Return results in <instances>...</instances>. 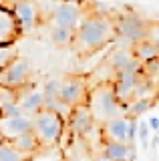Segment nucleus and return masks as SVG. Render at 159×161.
I'll list each match as a JSON object with an SVG mask.
<instances>
[{"instance_id":"1","label":"nucleus","mask_w":159,"mask_h":161,"mask_svg":"<svg viewBox=\"0 0 159 161\" xmlns=\"http://www.w3.org/2000/svg\"><path fill=\"white\" fill-rule=\"evenodd\" d=\"M113 38H115L113 20L107 16H101V14L81 18L79 26L74 28V47L83 54L95 53V50L107 47Z\"/></svg>"},{"instance_id":"2","label":"nucleus","mask_w":159,"mask_h":161,"mask_svg":"<svg viewBox=\"0 0 159 161\" xmlns=\"http://www.w3.org/2000/svg\"><path fill=\"white\" fill-rule=\"evenodd\" d=\"M85 107L89 109V115L95 123H107V121L119 117L123 113V105L117 101V95L113 91L111 83H101L95 89L89 91Z\"/></svg>"},{"instance_id":"3","label":"nucleus","mask_w":159,"mask_h":161,"mask_svg":"<svg viewBox=\"0 0 159 161\" xmlns=\"http://www.w3.org/2000/svg\"><path fill=\"white\" fill-rule=\"evenodd\" d=\"M30 131L38 139L41 147H51V145H54L63 137L64 117L44 107L30 117Z\"/></svg>"},{"instance_id":"4","label":"nucleus","mask_w":159,"mask_h":161,"mask_svg":"<svg viewBox=\"0 0 159 161\" xmlns=\"http://www.w3.org/2000/svg\"><path fill=\"white\" fill-rule=\"evenodd\" d=\"M113 26H115V34L119 38L125 40V42H131V44L147 40L149 34H151L149 22L145 18L137 16V14H123V16H119L113 22Z\"/></svg>"},{"instance_id":"5","label":"nucleus","mask_w":159,"mask_h":161,"mask_svg":"<svg viewBox=\"0 0 159 161\" xmlns=\"http://www.w3.org/2000/svg\"><path fill=\"white\" fill-rule=\"evenodd\" d=\"M30 75H32L30 60L24 58V57H14L8 64H4L0 69V85L20 93V89L24 85H28Z\"/></svg>"},{"instance_id":"6","label":"nucleus","mask_w":159,"mask_h":161,"mask_svg":"<svg viewBox=\"0 0 159 161\" xmlns=\"http://www.w3.org/2000/svg\"><path fill=\"white\" fill-rule=\"evenodd\" d=\"M89 87L87 80L83 77H64L61 79V87H58V101L69 109L83 107L87 103Z\"/></svg>"},{"instance_id":"7","label":"nucleus","mask_w":159,"mask_h":161,"mask_svg":"<svg viewBox=\"0 0 159 161\" xmlns=\"http://www.w3.org/2000/svg\"><path fill=\"white\" fill-rule=\"evenodd\" d=\"M14 20H16L18 28L22 30H30L38 24L41 20V12H38V6L34 0H16L10 8Z\"/></svg>"},{"instance_id":"8","label":"nucleus","mask_w":159,"mask_h":161,"mask_svg":"<svg viewBox=\"0 0 159 161\" xmlns=\"http://www.w3.org/2000/svg\"><path fill=\"white\" fill-rule=\"evenodd\" d=\"M141 77H143V73H133V70H121V73L115 75V80L111 85H113V91L117 95V101L123 105V111H125V105L135 95V87H137Z\"/></svg>"},{"instance_id":"9","label":"nucleus","mask_w":159,"mask_h":161,"mask_svg":"<svg viewBox=\"0 0 159 161\" xmlns=\"http://www.w3.org/2000/svg\"><path fill=\"white\" fill-rule=\"evenodd\" d=\"M103 157L107 161H135L137 159L135 143L105 141V145H103Z\"/></svg>"},{"instance_id":"10","label":"nucleus","mask_w":159,"mask_h":161,"mask_svg":"<svg viewBox=\"0 0 159 161\" xmlns=\"http://www.w3.org/2000/svg\"><path fill=\"white\" fill-rule=\"evenodd\" d=\"M101 135L105 141H123V143H131L129 141V117L119 115V117L107 121L101 125Z\"/></svg>"},{"instance_id":"11","label":"nucleus","mask_w":159,"mask_h":161,"mask_svg":"<svg viewBox=\"0 0 159 161\" xmlns=\"http://www.w3.org/2000/svg\"><path fill=\"white\" fill-rule=\"evenodd\" d=\"M30 131V117L18 115V117H0V137L4 141H12L14 137Z\"/></svg>"},{"instance_id":"12","label":"nucleus","mask_w":159,"mask_h":161,"mask_svg":"<svg viewBox=\"0 0 159 161\" xmlns=\"http://www.w3.org/2000/svg\"><path fill=\"white\" fill-rule=\"evenodd\" d=\"M83 14L81 8L77 4H69V2H61L52 12V20H54V26H64V28H77L79 22H81Z\"/></svg>"},{"instance_id":"13","label":"nucleus","mask_w":159,"mask_h":161,"mask_svg":"<svg viewBox=\"0 0 159 161\" xmlns=\"http://www.w3.org/2000/svg\"><path fill=\"white\" fill-rule=\"evenodd\" d=\"M20 34L16 20L8 8L0 6V44H14V38Z\"/></svg>"},{"instance_id":"14","label":"nucleus","mask_w":159,"mask_h":161,"mask_svg":"<svg viewBox=\"0 0 159 161\" xmlns=\"http://www.w3.org/2000/svg\"><path fill=\"white\" fill-rule=\"evenodd\" d=\"M18 107H20L22 115H28L32 117L34 113H38L41 109H44V99H42V93L38 89H30L26 93H18V99H16Z\"/></svg>"},{"instance_id":"15","label":"nucleus","mask_w":159,"mask_h":161,"mask_svg":"<svg viewBox=\"0 0 159 161\" xmlns=\"http://www.w3.org/2000/svg\"><path fill=\"white\" fill-rule=\"evenodd\" d=\"M10 145L22 155V157H32L34 153H38V151H41V143H38V139L34 137L32 131H26V133L14 137L10 141Z\"/></svg>"},{"instance_id":"16","label":"nucleus","mask_w":159,"mask_h":161,"mask_svg":"<svg viewBox=\"0 0 159 161\" xmlns=\"http://www.w3.org/2000/svg\"><path fill=\"white\" fill-rule=\"evenodd\" d=\"M93 123H95V121L91 119V115H89V109L85 107V105L71 111V129L74 131V133L87 135L89 131L93 129Z\"/></svg>"},{"instance_id":"17","label":"nucleus","mask_w":159,"mask_h":161,"mask_svg":"<svg viewBox=\"0 0 159 161\" xmlns=\"http://www.w3.org/2000/svg\"><path fill=\"white\" fill-rule=\"evenodd\" d=\"M159 54V48H157V42L155 40H141V42H135L131 48V57L139 60V63H149V60H155Z\"/></svg>"},{"instance_id":"18","label":"nucleus","mask_w":159,"mask_h":161,"mask_svg":"<svg viewBox=\"0 0 159 161\" xmlns=\"http://www.w3.org/2000/svg\"><path fill=\"white\" fill-rule=\"evenodd\" d=\"M155 105V99L153 97H139V99H131L129 103L125 105V117H131V119H139L143 113H147L149 109Z\"/></svg>"},{"instance_id":"19","label":"nucleus","mask_w":159,"mask_h":161,"mask_svg":"<svg viewBox=\"0 0 159 161\" xmlns=\"http://www.w3.org/2000/svg\"><path fill=\"white\" fill-rule=\"evenodd\" d=\"M51 40L57 47H67V44L74 42V30L73 28H64V26H54L51 30Z\"/></svg>"},{"instance_id":"20","label":"nucleus","mask_w":159,"mask_h":161,"mask_svg":"<svg viewBox=\"0 0 159 161\" xmlns=\"http://www.w3.org/2000/svg\"><path fill=\"white\" fill-rule=\"evenodd\" d=\"M58 87H61V79H57V77L48 79L47 83H44V89L41 91L42 99H44V107H48L51 103H54V101L58 99Z\"/></svg>"},{"instance_id":"21","label":"nucleus","mask_w":159,"mask_h":161,"mask_svg":"<svg viewBox=\"0 0 159 161\" xmlns=\"http://www.w3.org/2000/svg\"><path fill=\"white\" fill-rule=\"evenodd\" d=\"M24 157L10 145V141L0 143V161H22Z\"/></svg>"},{"instance_id":"22","label":"nucleus","mask_w":159,"mask_h":161,"mask_svg":"<svg viewBox=\"0 0 159 161\" xmlns=\"http://www.w3.org/2000/svg\"><path fill=\"white\" fill-rule=\"evenodd\" d=\"M16 99H18V91L0 85V107H4V105H8V103H14Z\"/></svg>"},{"instance_id":"23","label":"nucleus","mask_w":159,"mask_h":161,"mask_svg":"<svg viewBox=\"0 0 159 161\" xmlns=\"http://www.w3.org/2000/svg\"><path fill=\"white\" fill-rule=\"evenodd\" d=\"M18 115H22V111H20L16 101L4 105V107H0V117H18Z\"/></svg>"},{"instance_id":"24","label":"nucleus","mask_w":159,"mask_h":161,"mask_svg":"<svg viewBox=\"0 0 159 161\" xmlns=\"http://www.w3.org/2000/svg\"><path fill=\"white\" fill-rule=\"evenodd\" d=\"M14 57H16L14 47H2V48H0V69H2L4 64H8Z\"/></svg>"},{"instance_id":"25","label":"nucleus","mask_w":159,"mask_h":161,"mask_svg":"<svg viewBox=\"0 0 159 161\" xmlns=\"http://www.w3.org/2000/svg\"><path fill=\"white\" fill-rule=\"evenodd\" d=\"M135 137H139V141H141L143 145H147V139H149V127H147V123L145 121H137V135Z\"/></svg>"},{"instance_id":"26","label":"nucleus","mask_w":159,"mask_h":161,"mask_svg":"<svg viewBox=\"0 0 159 161\" xmlns=\"http://www.w3.org/2000/svg\"><path fill=\"white\" fill-rule=\"evenodd\" d=\"M147 127H149V131L157 133V131H159V119H157V117H151V119H149V125H147Z\"/></svg>"},{"instance_id":"27","label":"nucleus","mask_w":159,"mask_h":161,"mask_svg":"<svg viewBox=\"0 0 159 161\" xmlns=\"http://www.w3.org/2000/svg\"><path fill=\"white\" fill-rule=\"evenodd\" d=\"M63 2H69V4H77V6H79V4H81L83 0H63Z\"/></svg>"},{"instance_id":"28","label":"nucleus","mask_w":159,"mask_h":161,"mask_svg":"<svg viewBox=\"0 0 159 161\" xmlns=\"http://www.w3.org/2000/svg\"><path fill=\"white\" fill-rule=\"evenodd\" d=\"M22 161H36V159H34V157H24Z\"/></svg>"},{"instance_id":"29","label":"nucleus","mask_w":159,"mask_h":161,"mask_svg":"<svg viewBox=\"0 0 159 161\" xmlns=\"http://www.w3.org/2000/svg\"><path fill=\"white\" fill-rule=\"evenodd\" d=\"M71 161H83V159H71Z\"/></svg>"}]
</instances>
